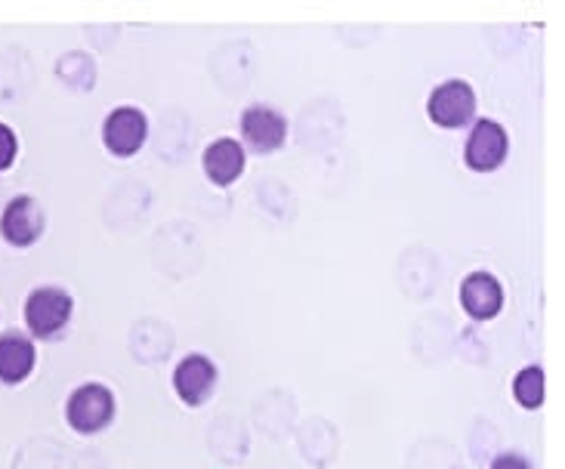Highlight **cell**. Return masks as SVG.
Wrapping results in <instances>:
<instances>
[{"label":"cell","instance_id":"6da1fadb","mask_svg":"<svg viewBox=\"0 0 565 469\" xmlns=\"http://www.w3.org/2000/svg\"><path fill=\"white\" fill-rule=\"evenodd\" d=\"M75 316V297L60 285H44L34 288L25 300V328H29L31 340H60L62 333L68 331Z\"/></svg>","mask_w":565,"mask_h":469},{"label":"cell","instance_id":"7a4b0ae2","mask_svg":"<svg viewBox=\"0 0 565 469\" xmlns=\"http://www.w3.org/2000/svg\"><path fill=\"white\" fill-rule=\"evenodd\" d=\"M118 398L106 383H81L65 398V424L75 429L77 436H99L115 424Z\"/></svg>","mask_w":565,"mask_h":469},{"label":"cell","instance_id":"3957f363","mask_svg":"<svg viewBox=\"0 0 565 469\" xmlns=\"http://www.w3.org/2000/svg\"><path fill=\"white\" fill-rule=\"evenodd\" d=\"M427 118L443 130H460L476 121V90L460 81L448 77L439 87H433L427 99Z\"/></svg>","mask_w":565,"mask_h":469},{"label":"cell","instance_id":"277c9868","mask_svg":"<svg viewBox=\"0 0 565 469\" xmlns=\"http://www.w3.org/2000/svg\"><path fill=\"white\" fill-rule=\"evenodd\" d=\"M216 380H220V371L214 359L204 352H189L173 367V393L185 408H204L214 398Z\"/></svg>","mask_w":565,"mask_h":469},{"label":"cell","instance_id":"5b68a950","mask_svg":"<svg viewBox=\"0 0 565 469\" xmlns=\"http://www.w3.org/2000/svg\"><path fill=\"white\" fill-rule=\"evenodd\" d=\"M238 134H242V146H247L250 152L273 154L288 142V118L266 103H254L242 111Z\"/></svg>","mask_w":565,"mask_h":469},{"label":"cell","instance_id":"8992f818","mask_svg":"<svg viewBox=\"0 0 565 469\" xmlns=\"http://www.w3.org/2000/svg\"><path fill=\"white\" fill-rule=\"evenodd\" d=\"M507 154H510V137L504 127L491 118L473 121L463 142V164L473 173H494L507 161Z\"/></svg>","mask_w":565,"mask_h":469},{"label":"cell","instance_id":"52a82bcc","mask_svg":"<svg viewBox=\"0 0 565 469\" xmlns=\"http://www.w3.org/2000/svg\"><path fill=\"white\" fill-rule=\"evenodd\" d=\"M149 139V118L137 106L111 108L103 121V146L115 158H134Z\"/></svg>","mask_w":565,"mask_h":469},{"label":"cell","instance_id":"ba28073f","mask_svg":"<svg viewBox=\"0 0 565 469\" xmlns=\"http://www.w3.org/2000/svg\"><path fill=\"white\" fill-rule=\"evenodd\" d=\"M46 228L44 204L31 195H15L0 213V235L10 247H31L41 242Z\"/></svg>","mask_w":565,"mask_h":469},{"label":"cell","instance_id":"9c48e42d","mask_svg":"<svg viewBox=\"0 0 565 469\" xmlns=\"http://www.w3.org/2000/svg\"><path fill=\"white\" fill-rule=\"evenodd\" d=\"M458 300L460 309L473 321H491V318L501 316V309H504V285L498 281V275L476 269L460 281Z\"/></svg>","mask_w":565,"mask_h":469},{"label":"cell","instance_id":"30bf717a","mask_svg":"<svg viewBox=\"0 0 565 469\" xmlns=\"http://www.w3.org/2000/svg\"><path fill=\"white\" fill-rule=\"evenodd\" d=\"M34 367H38V349H34V340L29 333H0V383L19 386L34 374Z\"/></svg>","mask_w":565,"mask_h":469},{"label":"cell","instance_id":"8fae6325","mask_svg":"<svg viewBox=\"0 0 565 469\" xmlns=\"http://www.w3.org/2000/svg\"><path fill=\"white\" fill-rule=\"evenodd\" d=\"M201 167H204V177L220 185V189H226L235 180H242V173H245L247 167V152L245 146L238 142V139L223 137L214 139L204 154H201Z\"/></svg>","mask_w":565,"mask_h":469},{"label":"cell","instance_id":"7c38bea8","mask_svg":"<svg viewBox=\"0 0 565 469\" xmlns=\"http://www.w3.org/2000/svg\"><path fill=\"white\" fill-rule=\"evenodd\" d=\"M513 398L525 411H537L547 398V377L541 364H525L520 374L513 377Z\"/></svg>","mask_w":565,"mask_h":469},{"label":"cell","instance_id":"4fadbf2b","mask_svg":"<svg viewBox=\"0 0 565 469\" xmlns=\"http://www.w3.org/2000/svg\"><path fill=\"white\" fill-rule=\"evenodd\" d=\"M15 154H19V137L10 124L0 121V173L15 164Z\"/></svg>","mask_w":565,"mask_h":469},{"label":"cell","instance_id":"5bb4252c","mask_svg":"<svg viewBox=\"0 0 565 469\" xmlns=\"http://www.w3.org/2000/svg\"><path fill=\"white\" fill-rule=\"evenodd\" d=\"M489 469H537L532 463V457L522 455V451H501V455L491 460Z\"/></svg>","mask_w":565,"mask_h":469}]
</instances>
